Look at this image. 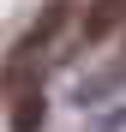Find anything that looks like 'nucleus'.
I'll return each instance as SVG.
<instances>
[{"instance_id":"nucleus-1","label":"nucleus","mask_w":126,"mask_h":132,"mask_svg":"<svg viewBox=\"0 0 126 132\" xmlns=\"http://www.w3.org/2000/svg\"><path fill=\"white\" fill-rule=\"evenodd\" d=\"M120 24H126V0H84L78 18H72V54H78V48H96V42H108Z\"/></svg>"},{"instance_id":"nucleus-2","label":"nucleus","mask_w":126,"mask_h":132,"mask_svg":"<svg viewBox=\"0 0 126 132\" xmlns=\"http://www.w3.org/2000/svg\"><path fill=\"white\" fill-rule=\"evenodd\" d=\"M42 114H48V102H42V90H24V96H12V132H36Z\"/></svg>"}]
</instances>
